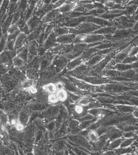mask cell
<instances>
[{
  "instance_id": "cell-1",
  "label": "cell",
  "mask_w": 138,
  "mask_h": 155,
  "mask_svg": "<svg viewBox=\"0 0 138 155\" xmlns=\"http://www.w3.org/2000/svg\"><path fill=\"white\" fill-rule=\"evenodd\" d=\"M29 44V39L26 34L20 31L15 39L13 48L16 51H21L27 48Z\"/></svg>"
},
{
  "instance_id": "cell-2",
  "label": "cell",
  "mask_w": 138,
  "mask_h": 155,
  "mask_svg": "<svg viewBox=\"0 0 138 155\" xmlns=\"http://www.w3.org/2000/svg\"><path fill=\"white\" fill-rule=\"evenodd\" d=\"M100 26L91 23H83L74 28L75 34H85L92 32L100 28Z\"/></svg>"
},
{
  "instance_id": "cell-3",
  "label": "cell",
  "mask_w": 138,
  "mask_h": 155,
  "mask_svg": "<svg viewBox=\"0 0 138 155\" xmlns=\"http://www.w3.org/2000/svg\"><path fill=\"white\" fill-rule=\"evenodd\" d=\"M76 38L75 34L68 33L57 37L56 41L57 43L63 45L72 44L75 41Z\"/></svg>"
},
{
  "instance_id": "cell-4",
  "label": "cell",
  "mask_w": 138,
  "mask_h": 155,
  "mask_svg": "<svg viewBox=\"0 0 138 155\" xmlns=\"http://www.w3.org/2000/svg\"><path fill=\"white\" fill-rule=\"evenodd\" d=\"M105 57L104 56L100 53H95L94 54H93L89 58H88L85 62L89 67L93 68L97 65L105 58Z\"/></svg>"
},
{
  "instance_id": "cell-5",
  "label": "cell",
  "mask_w": 138,
  "mask_h": 155,
  "mask_svg": "<svg viewBox=\"0 0 138 155\" xmlns=\"http://www.w3.org/2000/svg\"><path fill=\"white\" fill-rule=\"evenodd\" d=\"M70 61L67 66V69L69 71H72L74 70L76 68H78L85 61V58L83 57L82 55L80 57H77Z\"/></svg>"
},
{
  "instance_id": "cell-6",
  "label": "cell",
  "mask_w": 138,
  "mask_h": 155,
  "mask_svg": "<svg viewBox=\"0 0 138 155\" xmlns=\"http://www.w3.org/2000/svg\"><path fill=\"white\" fill-rule=\"evenodd\" d=\"M79 5L77 2H70L68 1L63 6L58 8V10L60 13L65 15L69 12L74 10L76 7Z\"/></svg>"
},
{
  "instance_id": "cell-7",
  "label": "cell",
  "mask_w": 138,
  "mask_h": 155,
  "mask_svg": "<svg viewBox=\"0 0 138 155\" xmlns=\"http://www.w3.org/2000/svg\"><path fill=\"white\" fill-rule=\"evenodd\" d=\"M69 60L63 56H57L53 61V64L56 68H60L67 66Z\"/></svg>"
},
{
  "instance_id": "cell-8",
  "label": "cell",
  "mask_w": 138,
  "mask_h": 155,
  "mask_svg": "<svg viewBox=\"0 0 138 155\" xmlns=\"http://www.w3.org/2000/svg\"><path fill=\"white\" fill-rule=\"evenodd\" d=\"M60 12L58 9H53L46 14L42 18V21L44 23L51 24L59 15Z\"/></svg>"
},
{
  "instance_id": "cell-9",
  "label": "cell",
  "mask_w": 138,
  "mask_h": 155,
  "mask_svg": "<svg viewBox=\"0 0 138 155\" xmlns=\"http://www.w3.org/2000/svg\"><path fill=\"white\" fill-rule=\"evenodd\" d=\"M18 118L19 121L26 126L30 120V114L26 110H22L19 112Z\"/></svg>"
},
{
  "instance_id": "cell-10",
  "label": "cell",
  "mask_w": 138,
  "mask_h": 155,
  "mask_svg": "<svg viewBox=\"0 0 138 155\" xmlns=\"http://www.w3.org/2000/svg\"><path fill=\"white\" fill-rule=\"evenodd\" d=\"M36 85L35 79L27 78L22 82L20 84V88L23 91H26L30 88Z\"/></svg>"
},
{
  "instance_id": "cell-11",
  "label": "cell",
  "mask_w": 138,
  "mask_h": 155,
  "mask_svg": "<svg viewBox=\"0 0 138 155\" xmlns=\"http://www.w3.org/2000/svg\"><path fill=\"white\" fill-rule=\"evenodd\" d=\"M42 90L47 94L48 95L50 94H56L57 91V87L55 83L49 82L45 84L42 86Z\"/></svg>"
},
{
  "instance_id": "cell-12",
  "label": "cell",
  "mask_w": 138,
  "mask_h": 155,
  "mask_svg": "<svg viewBox=\"0 0 138 155\" xmlns=\"http://www.w3.org/2000/svg\"><path fill=\"white\" fill-rule=\"evenodd\" d=\"M73 111L76 116H83L85 115V113H86V107L79 104L76 103L73 107Z\"/></svg>"
},
{
  "instance_id": "cell-13",
  "label": "cell",
  "mask_w": 138,
  "mask_h": 155,
  "mask_svg": "<svg viewBox=\"0 0 138 155\" xmlns=\"http://www.w3.org/2000/svg\"><path fill=\"white\" fill-rule=\"evenodd\" d=\"M52 32L57 37H58L65 34L71 33V28L63 26H57L54 28Z\"/></svg>"
},
{
  "instance_id": "cell-14",
  "label": "cell",
  "mask_w": 138,
  "mask_h": 155,
  "mask_svg": "<svg viewBox=\"0 0 138 155\" xmlns=\"http://www.w3.org/2000/svg\"><path fill=\"white\" fill-rule=\"evenodd\" d=\"M12 64L16 68H21L25 64V60L17 54L12 58Z\"/></svg>"
},
{
  "instance_id": "cell-15",
  "label": "cell",
  "mask_w": 138,
  "mask_h": 155,
  "mask_svg": "<svg viewBox=\"0 0 138 155\" xmlns=\"http://www.w3.org/2000/svg\"><path fill=\"white\" fill-rule=\"evenodd\" d=\"M56 94L58 97L59 102H66L69 97V94L65 88L57 90Z\"/></svg>"
},
{
  "instance_id": "cell-16",
  "label": "cell",
  "mask_w": 138,
  "mask_h": 155,
  "mask_svg": "<svg viewBox=\"0 0 138 155\" xmlns=\"http://www.w3.org/2000/svg\"><path fill=\"white\" fill-rule=\"evenodd\" d=\"M20 31H19V28L17 24H12L8 28L7 30V35L9 36V38H12L13 36H17Z\"/></svg>"
},
{
  "instance_id": "cell-17",
  "label": "cell",
  "mask_w": 138,
  "mask_h": 155,
  "mask_svg": "<svg viewBox=\"0 0 138 155\" xmlns=\"http://www.w3.org/2000/svg\"><path fill=\"white\" fill-rule=\"evenodd\" d=\"M87 137L89 140L94 143H96L99 140V135L98 132L96 130L94 129L90 130L89 132Z\"/></svg>"
},
{
  "instance_id": "cell-18",
  "label": "cell",
  "mask_w": 138,
  "mask_h": 155,
  "mask_svg": "<svg viewBox=\"0 0 138 155\" xmlns=\"http://www.w3.org/2000/svg\"><path fill=\"white\" fill-rule=\"evenodd\" d=\"M46 101L50 104L54 105L60 102L56 94H50L47 95Z\"/></svg>"
},
{
  "instance_id": "cell-19",
  "label": "cell",
  "mask_w": 138,
  "mask_h": 155,
  "mask_svg": "<svg viewBox=\"0 0 138 155\" xmlns=\"http://www.w3.org/2000/svg\"><path fill=\"white\" fill-rule=\"evenodd\" d=\"M27 48L28 52L32 54H36L38 50V46L37 44L34 41L29 42Z\"/></svg>"
},
{
  "instance_id": "cell-20",
  "label": "cell",
  "mask_w": 138,
  "mask_h": 155,
  "mask_svg": "<svg viewBox=\"0 0 138 155\" xmlns=\"http://www.w3.org/2000/svg\"><path fill=\"white\" fill-rule=\"evenodd\" d=\"M55 71L54 69H50L46 71L42 75V78L43 79L48 80L52 79L55 75Z\"/></svg>"
},
{
  "instance_id": "cell-21",
  "label": "cell",
  "mask_w": 138,
  "mask_h": 155,
  "mask_svg": "<svg viewBox=\"0 0 138 155\" xmlns=\"http://www.w3.org/2000/svg\"><path fill=\"white\" fill-rule=\"evenodd\" d=\"M0 121L3 124L5 128L8 124L9 116L6 113H0Z\"/></svg>"
},
{
  "instance_id": "cell-22",
  "label": "cell",
  "mask_w": 138,
  "mask_h": 155,
  "mask_svg": "<svg viewBox=\"0 0 138 155\" xmlns=\"http://www.w3.org/2000/svg\"><path fill=\"white\" fill-rule=\"evenodd\" d=\"M129 57L136 58L138 56V46H132L129 53Z\"/></svg>"
},
{
  "instance_id": "cell-23",
  "label": "cell",
  "mask_w": 138,
  "mask_h": 155,
  "mask_svg": "<svg viewBox=\"0 0 138 155\" xmlns=\"http://www.w3.org/2000/svg\"><path fill=\"white\" fill-rule=\"evenodd\" d=\"M26 92L32 96H35L38 94L40 92V89L36 85L30 88Z\"/></svg>"
},
{
  "instance_id": "cell-24",
  "label": "cell",
  "mask_w": 138,
  "mask_h": 155,
  "mask_svg": "<svg viewBox=\"0 0 138 155\" xmlns=\"http://www.w3.org/2000/svg\"><path fill=\"white\" fill-rule=\"evenodd\" d=\"M91 99L89 97H83L79 100L77 104L86 106L91 103Z\"/></svg>"
},
{
  "instance_id": "cell-25",
  "label": "cell",
  "mask_w": 138,
  "mask_h": 155,
  "mask_svg": "<svg viewBox=\"0 0 138 155\" xmlns=\"http://www.w3.org/2000/svg\"><path fill=\"white\" fill-rule=\"evenodd\" d=\"M9 116V121H8V124L11 126L14 127H15L16 125L18 124V117H16L13 116Z\"/></svg>"
},
{
  "instance_id": "cell-26",
  "label": "cell",
  "mask_w": 138,
  "mask_h": 155,
  "mask_svg": "<svg viewBox=\"0 0 138 155\" xmlns=\"http://www.w3.org/2000/svg\"><path fill=\"white\" fill-rule=\"evenodd\" d=\"M68 1V0H57L53 5L54 9H58Z\"/></svg>"
},
{
  "instance_id": "cell-27",
  "label": "cell",
  "mask_w": 138,
  "mask_h": 155,
  "mask_svg": "<svg viewBox=\"0 0 138 155\" xmlns=\"http://www.w3.org/2000/svg\"><path fill=\"white\" fill-rule=\"evenodd\" d=\"M55 83L57 87V90L65 88L66 84L63 81H57Z\"/></svg>"
},
{
  "instance_id": "cell-28",
  "label": "cell",
  "mask_w": 138,
  "mask_h": 155,
  "mask_svg": "<svg viewBox=\"0 0 138 155\" xmlns=\"http://www.w3.org/2000/svg\"><path fill=\"white\" fill-rule=\"evenodd\" d=\"M25 126L24 124L18 121V124L15 127V128L18 131H22L25 129Z\"/></svg>"
},
{
  "instance_id": "cell-29",
  "label": "cell",
  "mask_w": 138,
  "mask_h": 155,
  "mask_svg": "<svg viewBox=\"0 0 138 155\" xmlns=\"http://www.w3.org/2000/svg\"><path fill=\"white\" fill-rule=\"evenodd\" d=\"M115 3L114 1L112 0H108L105 2V5L106 7H113Z\"/></svg>"
},
{
  "instance_id": "cell-30",
  "label": "cell",
  "mask_w": 138,
  "mask_h": 155,
  "mask_svg": "<svg viewBox=\"0 0 138 155\" xmlns=\"http://www.w3.org/2000/svg\"><path fill=\"white\" fill-rule=\"evenodd\" d=\"M132 115L135 118L138 119V108L134 110L132 112Z\"/></svg>"
},
{
  "instance_id": "cell-31",
  "label": "cell",
  "mask_w": 138,
  "mask_h": 155,
  "mask_svg": "<svg viewBox=\"0 0 138 155\" xmlns=\"http://www.w3.org/2000/svg\"><path fill=\"white\" fill-rule=\"evenodd\" d=\"M5 129V127L3 124L0 121V134H2L4 132Z\"/></svg>"
},
{
  "instance_id": "cell-32",
  "label": "cell",
  "mask_w": 138,
  "mask_h": 155,
  "mask_svg": "<svg viewBox=\"0 0 138 155\" xmlns=\"http://www.w3.org/2000/svg\"><path fill=\"white\" fill-rule=\"evenodd\" d=\"M134 72H135V74H138V68H135Z\"/></svg>"
},
{
  "instance_id": "cell-33",
  "label": "cell",
  "mask_w": 138,
  "mask_h": 155,
  "mask_svg": "<svg viewBox=\"0 0 138 155\" xmlns=\"http://www.w3.org/2000/svg\"><path fill=\"white\" fill-rule=\"evenodd\" d=\"M136 153H137V154H138V148H137V150H136Z\"/></svg>"
}]
</instances>
